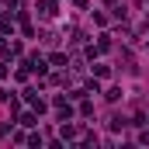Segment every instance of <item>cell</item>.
<instances>
[{
    "label": "cell",
    "instance_id": "6da1fadb",
    "mask_svg": "<svg viewBox=\"0 0 149 149\" xmlns=\"http://www.w3.org/2000/svg\"><path fill=\"white\" fill-rule=\"evenodd\" d=\"M38 14L42 17H56V0H42L38 3Z\"/></svg>",
    "mask_w": 149,
    "mask_h": 149
},
{
    "label": "cell",
    "instance_id": "7a4b0ae2",
    "mask_svg": "<svg viewBox=\"0 0 149 149\" xmlns=\"http://www.w3.org/2000/svg\"><path fill=\"white\" fill-rule=\"evenodd\" d=\"M142 3H149V0H142Z\"/></svg>",
    "mask_w": 149,
    "mask_h": 149
},
{
    "label": "cell",
    "instance_id": "3957f363",
    "mask_svg": "<svg viewBox=\"0 0 149 149\" xmlns=\"http://www.w3.org/2000/svg\"><path fill=\"white\" fill-rule=\"evenodd\" d=\"M108 3H114V0H108Z\"/></svg>",
    "mask_w": 149,
    "mask_h": 149
}]
</instances>
